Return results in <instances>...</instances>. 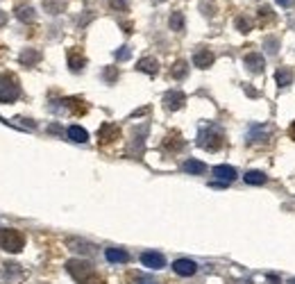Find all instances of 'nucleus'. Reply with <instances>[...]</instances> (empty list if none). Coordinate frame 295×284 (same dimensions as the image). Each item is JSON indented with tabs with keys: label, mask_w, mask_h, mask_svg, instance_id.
Returning a JSON list of instances; mask_svg holds the SVG:
<instances>
[{
	"label": "nucleus",
	"mask_w": 295,
	"mask_h": 284,
	"mask_svg": "<svg viewBox=\"0 0 295 284\" xmlns=\"http://www.w3.org/2000/svg\"><path fill=\"white\" fill-rule=\"evenodd\" d=\"M120 137V128L114 125V123H102L98 130V139H100V146H107V143L116 141Z\"/></svg>",
	"instance_id": "39448f33"
},
{
	"label": "nucleus",
	"mask_w": 295,
	"mask_h": 284,
	"mask_svg": "<svg viewBox=\"0 0 295 284\" xmlns=\"http://www.w3.org/2000/svg\"><path fill=\"white\" fill-rule=\"evenodd\" d=\"M66 270L78 284H104L100 273L94 268V264H88L84 259H70L66 261Z\"/></svg>",
	"instance_id": "f257e3e1"
},
{
	"label": "nucleus",
	"mask_w": 295,
	"mask_h": 284,
	"mask_svg": "<svg viewBox=\"0 0 295 284\" xmlns=\"http://www.w3.org/2000/svg\"><path fill=\"white\" fill-rule=\"evenodd\" d=\"M280 5H284V7H293L295 5V0H277Z\"/></svg>",
	"instance_id": "c9c22d12"
},
{
	"label": "nucleus",
	"mask_w": 295,
	"mask_h": 284,
	"mask_svg": "<svg viewBox=\"0 0 295 284\" xmlns=\"http://www.w3.org/2000/svg\"><path fill=\"white\" fill-rule=\"evenodd\" d=\"M172 270H175L177 275H182V277H191V275L198 273V264L193 259H175Z\"/></svg>",
	"instance_id": "6e6552de"
},
{
	"label": "nucleus",
	"mask_w": 295,
	"mask_h": 284,
	"mask_svg": "<svg viewBox=\"0 0 295 284\" xmlns=\"http://www.w3.org/2000/svg\"><path fill=\"white\" fill-rule=\"evenodd\" d=\"M200 10L204 12V14H214V10H216V5H214V3H202V5H200Z\"/></svg>",
	"instance_id": "72a5a7b5"
},
{
	"label": "nucleus",
	"mask_w": 295,
	"mask_h": 284,
	"mask_svg": "<svg viewBox=\"0 0 295 284\" xmlns=\"http://www.w3.org/2000/svg\"><path fill=\"white\" fill-rule=\"evenodd\" d=\"M64 105L66 107H70L75 114H84L86 112V105H82V100H78V98H68V100H64Z\"/></svg>",
	"instance_id": "a878e982"
},
{
	"label": "nucleus",
	"mask_w": 295,
	"mask_h": 284,
	"mask_svg": "<svg viewBox=\"0 0 295 284\" xmlns=\"http://www.w3.org/2000/svg\"><path fill=\"white\" fill-rule=\"evenodd\" d=\"M2 277L7 282H18L23 277V268L18 264H14V261H7V264H2Z\"/></svg>",
	"instance_id": "9d476101"
},
{
	"label": "nucleus",
	"mask_w": 295,
	"mask_h": 284,
	"mask_svg": "<svg viewBox=\"0 0 295 284\" xmlns=\"http://www.w3.org/2000/svg\"><path fill=\"white\" fill-rule=\"evenodd\" d=\"M16 16H18V21H23V23H30V21H34V10L30 5H18L16 7Z\"/></svg>",
	"instance_id": "4be33fe9"
},
{
	"label": "nucleus",
	"mask_w": 295,
	"mask_h": 284,
	"mask_svg": "<svg viewBox=\"0 0 295 284\" xmlns=\"http://www.w3.org/2000/svg\"><path fill=\"white\" fill-rule=\"evenodd\" d=\"M164 148L170 152H177V150H182L184 148V139L180 132H170L166 139H164Z\"/></svg>",
	"instance_id": "ddd939ff"
},
{
	"label": "nucleus",
	"mask_w": 295,
	"mask_h": 284,
	"mask_svg": "<svg viewBox=\"0 0 295 284\" xmlns=\"http://www.w3.org/2000/svg\"><path fill=\"white\" fill-rule=\"evenodd\" d=\"M134 284H159L154 277H150V275H136L134 277Z\"/></svg>",
	"instance_id": "7c9ffc66"
},
{
	"label": "nucleus",
	"mask_w": 295,
	"mask_h": 284,
	"mask_svg": "<svg viewBox=\"0 0 295 284\" xmlns=\"http://www.w3.org/2000/svg\"><path fill=\"white\" fill-rule=\"evenodd\" d=\"M243 62H246L248 71H252V73H261V71H264V57H261L259 53H248L246 57H243Z\"/></svg>",
	"instance_id": "9b49d317"
},
{
	"label": "nucleus",
	"mask_w": 295,
	"mask_h": 284,
	"mask_svg": "<svg viewBox=\"0 0 295 284\" xmlns=\"http://www.w3.org/2000/svg\"><path fill=\"white\" fill-rule=\"evenodd\" d=\"M270 128H266V125H254L248 134V143H256V141H264V137H268Z\"/></svg>",
	"instance_id": "dca6fc26"
},
{
	"label": "nucleus",
	"mask_w": 295,
	"mask_h": 284,
	"mask_svg": "<svg viewBox=\"0 0 295 284\" xmlns=\"http://www.w3.org/2000/svg\"><path fill=\"white\" fill-rule=\"evenodd\" d=\"M214 64V53L206 48H198L196 53H193V66H198V69H209V66Z\"/></svg>",
	"instance_id": "1a4fd4ad"
},
{
	"label": "nucleus",
	"mask_w": 295,
	"mask_h": 284,
	"mask_svg": "<svg viewBox=\"0 0 295 284\" xmlns=\"http://www.w3.org/2000/svg\"><path fill=\"white\" fill-rule=\"evenodd\" d=\"M154 3H164V0H154Z\"/></svg>",
	"instance_id": "ea45409f"
},
{
	"label": "nucleus",
	"mask_w": 295,
	"mask_h": 284,
	"mask_svg": "<svg viewBox=\"0 0 295 284\" xmlns=\"http://www.w3.org/2000/svg\"><path fill=\"white\" fill-rule=\"evenodd\" d=\"M104 257H107V261H112V264H125V261L130 259V255L120 248H107L104 250Z\"/></svg>",
	"instance_id": "4468645a"
},
{
	"label": "nucleus",
	"mask_w": 295,
	"mask_h": 284,
	"mask_svg": "<svg viewBox=\"0 0 295 284\" xmlns=\"http://www.w3.org/2000/svg\"><path fill=\"white\" fill-rule=\"evenodd\" d=\"M198 146L204 148L206 152H216L225 146V134H222V130L218 125H206L198 134Z\"/></svg>",
	"instance_id": "f03ea898"
},
{
	"label": "nucleus",
	"mask_w": 295,
	"mask_h": 284,
	"mask_svg": "<svg viewBox=\"0 0 295 284\" xmlns=\"http://www.w3.org/2000/svg\"><path fill=\"white\" fill-rule=\"evenodd\" d=\"M128 57H130V50L128 48H120L116 53V59H128Z\"/></svg>",
	"instance_id": "f704fd0d"
},
{
	"label": "nucleus",
	"mask_w": 295,
	"mask_h": 284,
	"mask_svg": "<svg viewBox=\"0 0 295 284\" xmlns=\"http://www.w3.org/2000/svg\"><path fill=\"white\" fill-rule=\"evenodd\" d=\"M118 78V71H116V66H109L107 71H104V80L107 82H114V80Z\"/></svg>",
	"instance_id": "2f4dec72"
},
{
	"label": "nucleus",
	"mask_w": 295,
	"mask_h": 284,
	"mask_svg": "<svg viewBox=\"0 0 295 284\" xmlns=\"http://www.w3.org/2000/svg\"><path fill=\"white\" fill-rule=\"evenodd\" d=\"M186 73H188V64L186 62H175V66L170 69V78H175V80H184L186 78Z\"/></svg>",
	"instance_id": "412c9836"
},
{
	"label": "nucleus",
	"mask_w": 295,
	"mask_h": 284,
	"mask_svg": "<svg viewBox=\"0 0 295 284\" xmlns=\"http://www.w3.org/2000/svg\"><path fill=\"white\" fill-rule=\"evenodd\" d=\"M70 250H78V252H84V255H94V245L86 243V241H78V239H68Z\"/></svg>",
	"instance_id": "6ab92c4d"
},
{
	"label": "nucleus",
	"mask_w": 295,
	"mask_h": 284,
	"mask_svg": "<svg viewBox=\"0 0 295 284\" xmlns=\"http://www.w3.org/2000/svg\"><path fill=\"white\" fill-rule=\"evenodd\" d=\"M184 103H186V96L182 91H168L164 96V105H166L168 112H175V109H182Z\"/></svg>",
	"instance_id": "0eeeda50"
},
{
	"label": "nucleus",
	"mask_w": 295,
	"mask_h": 284,
	"mask_svg": "<svg viewBox=\"0 0 295 284\" xmlns=\"http://www.w3.org/2000/svg\"><path fill=\"white\" fill-rule=\"evenodd\" d=\"M184 171L191 173V175H202L206 171V166L202 162H198V159H188V162H184Z\"/></svg>",
	"instance_id": "aec40b11"
},
{
	"label": "nucleus",
	"mask_w": 295,
	"mask_h": 284,
	"mask_svg": "<svg viewBox=\"0 0 295 284\" xmlns=\"http://www.w3.org/2000/svg\"><path fill=\"white\" fill-rule=\"evenodd\" d=\"M277 46H280V41H277V39H266V48H268V53H270V55L277 53Z\"/></svg>",
	"instance_id": "473e14b6"
},
{
	"label": "nucleus",
	"mask_w": 295,
	"mask_h": 284,
	"mask_svg": "<svg viewBox=\"0 0 295 284\" xmlns=\"http://www.w3.org/2000/svg\"><path fill=\"white\" fill-rule=\"evenodd\" d=\"M68 139L75 143H86L88 141V134L84 128H80V125H70L68 128Z\"/></svg>",
	"instance_id": "f3484780"
},
{
	"label": "nucleus",
	"mask_w": 295,
	"mask_h": 284,
	"mask_svg": "<svg viewBox=\"0 0 295 284\" xmlns=\"http://www.w3.org/2000/svg\"><path fill=\"white\" fill-rule=\"evenodd\" d=\"M290 82H293V73H290V71L288 69H280V71H277V84H280V87L282 89H284V87H288V84Z\"/></svg>",
	"instance_id": "393cba45"
},
{
	"label": "nucleus",
	"mask_w": 295,
	"mask_h": 284,
	"mask_svg": "<svg viewBox=\"0 0 295 284\" xmlns=\"http://www.w3.org/2000/svg\"><path fill=\"white\" fill-rule=\"evenodd\" d=\"M259 19H261V25L266 23V21H272V10L270 7H259Z\"/></svg>",
	"instance_id": "c85d7f7f"
},
{
	"label": "nucleus",
	"mask_w": 295,
	"mask_h": 284,
	"mask_svg": "<svg viewBox=\"0 0 295 284\" xmlns=\"http://www.w3.org/2000/svg\"><path fill=\"white\" fill-rule=\"evenodd\" d=\"M288 284H295V279H290V282H288Z\"/></svg>",
	"instance_id": "58836bf2"
},
{
	"label": "nucleus",
	"mask_w": 295,
	"mask_h": 284,
	"mask_svg": "<svg viewBox=\"0 0 295 284\" xmlns=\"http://www.w3.org/2000/svg\"><path fill=\"white\" fill-rule=\"evenodd\" d=\"M214 175L220 182H234L236 180V168L227 166V164H220V166H214Z\"/></svg>",
	"instance_id": "f8f14e48"
},
{
	"label": "nucleus",
	"mask_w": 295,
	"mask_h": 284,
	"mask_svg": "<svg viewBox=\"0 0 295 284\" xmlns=\"http://www.w3.org/2000/svg\"><path fill=\"white\" fill-rule=\"evenodd\" d=\"M170 30H175V32H184V14L182 12H172L170 14Z\"/></svg>",
	"instance_id": "b1692460"
},
{
	"label": "nucleus",
	"mask_w": 295,
	"mask_h": 284,
	"mask_svg": "<svg viewBox=\"0 0 295 284\" xmlns=\"http://www.w3.org/2000/svg\"><path fill=\"white\" fill-rule=\"evenodd\" d=\"M136 69L143 71V73H148V75H154L159 71V64H157V59H152V57H143V59H138Z\"/></svg>",
	"instance_id": "2eb2a0df"
},
{
	"label": "nucleus",
	"mask_w": 295,
	"mask_h": 284,
	"mask_svg": "<svg viewBox=\"0 0 295 284\" xmlns=\"http://www.w3.org/2000/svg\"><path fill=\"white\" fill-rule=\"evenodd\" d=\"M20 96L18 80L10 73H0V103H14Z\"/></svg>",
	"instance_id": "20e7f679"
},
{
	"label": "nucleus",
	"mask_w": 295,
	"mask_h": 284,
	"mask_svg": "<svg viewBox=\"0 0 295 284\" xmlns=\"http://www.w3.org/2000/svg\"><path fill=\"white\" fill-rule=\"evenodd\" d=\"M5 23H7V14H5V12H0V28H2Z\"/></svg>",
	"instance_id": "e433bc0d"
},
{
	"label": "nucleus",
	"mask_w": 295,
	"mask_h": 284,
	"mask_svg": "<svg viewBox=\"0 0 295 284\" xmlns=\"http://www.w3.org/2000/svg\"><path fill=\"white\" fill-rule=\"evenodd\" d=\"M20 62H23L25 66L36 64V62H39V53H34V50H25V53L20 55Z\"/></svg>",
	"instance_id": "bb28decb"
},
{
	"label": "nucleus",
	"mask_w": 295,
	"mask_h": 284,
	"mask_svg": "<svg viewBox=\"0 0 295 284\" xmlns=\"http://www.w3.org/2000/svg\"><path fill=\"white\" fill-rule=\"evenodd\" d=\"M246 182H248V184H254V186L264 184V182H266V173H261V171H248L246 173Z\"/></svg>",
	"instance_id": "5701e85b"
},
{
	"label": "nucleus",
	"mask_w": 295,
	"mask_h": 284,
	"mask_svg": "<svg viewBox=\"0 0 295 284\" xmlns=\"http://www.w3.org/2000/svg\"><path fill=\"white\" fill-rule=\"evenodd\" d=\"M290 137L295 139V121H293V125H290Z\"/></svg>",
	"instance_id": "4c0bfd02"
},
{
	"label": "nucleus",
	"mask_w": 295,
	"mask_h": 284,
	"mask_svg": "<svg viewBox=\"0 0 295 284\" xmlns=\"http://www.w3.org/2000/svg\"><path fill=\"white\" fill-rule=\"evenodd\" d=\"M141 264L148 266V268H152V270H162L164 266H166V259H164V255H159V252L148 250V252L141 255Z\"/></svg>",
	"instance_id": "423d86ee"
},
{
	"label": "nucleus",
	"mask_w": 295,
	"mask_h": 284,
	"mask_svg": "<svg viewBox=\"0 0 295 284\" xmlns=\"http://www.w3.org/2000/svg\"><path fill=\"white\" fill-rule=\"evenodd\" d=\"M109 5L116 12H128V0H109Z\"/></svg>",
	"instance_id": "c756f323"
},
{
	"label": "nucleus",
	"mask_w": 295,
	"mask_h": 284,
	"mask_svg": "<svg viewBox=\"0 0 295 284\" xmlns=\"http://www.w3.org/2000/svg\"><path fill=\"white\" fill-rule=\"evenodd\" d=\"M0 248L5 252H20L25 248V236L20 230L14 227H0Z\"/></svg>",
	"instance_id": "7ed1b4c3"
},
{
	"label": "nucleus",
	"mask_w": 295,
	"mask_h": 284,
	"mask_svg": "<svg viewBox=\"0 0 295 284\" xmlns=\"http://www.w3.org/2000/svg\"><path fill=\"white\" fill-rule=\"evenodd\" d=\"M68 64H70V71H73V73H78V71L84 69L86 59H84L82 55H78V50H70V53H68Z\"/></svg>",
	"instance_id": "a211bd4d"
},
{
	"label": "nucleus",
	"mask_w": 295,
	"mask_h": 284,
	"mask_svg": "<svg viewBox=\"0 0 295 284\" xmlns=\"http://www.w3.org/2000/svg\"><path fill=\"white\" fill-rule=\"evenodd\" d=\"M236 28H238V32H250L252 23L246 19V16H238V19H236Z\"/></svg>",
	"instance_id": "cd10ccee"
}]
</instances>
